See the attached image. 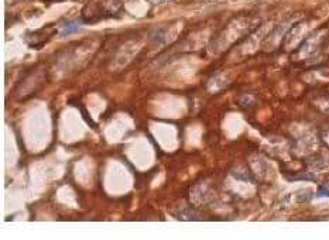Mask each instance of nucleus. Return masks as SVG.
Returning <instances> with one entry per match:
<instances>
[{
    "label": "nucleus",
    "mask_w": 329,
    "mask_h": 240,
    "mask_svg": "<svg viewBox=\"0 0 329 240\" xmlns=\"http://www.w3.org/2000/svg\"><path fill=\"white\" fill-rule=\"evenodd\" d=\"M81 30V24L78 22H71V23H67L62 30H61V37H68V35L74 34V33H78Z\"/></svg>",
    "instance_id": "f257e3e1"
},
{
    "label": "nucleus",
    "mask_w": 329,
    "mask_h": 240,
    "mask_svg": "<svg viewBox=\"0 0 329 240\" xmlns=\"http://www.w3.org/2000/svg\"><path fill=\"white\" fill-rule=\"evenodd\" d=\"M175 216H178L181 220H199V215L191 211H185L184 213H175Z\"/></svg>",
    "instance_id": "f03ea898"
},
{
    "label": "nucleus",
    "mask_w": 329,
    "mask_h": 240,
    "mask_svg": "<svg viewBox=\"0 0 329 240\" xmlns=\"http://www.w3.org/2000/svg\"><path fill=\"white\" fill-rule=\"evenodd\" d=\"M317 196L318 198H322V196H329V184L328 185H322V187L319 188Z\"/></svg>",
    "instance_id": "7ed1b4c3"
},
{
    "label": "nucleus",
    "mask_w": 329,
    "mask_h": 240,
    "mask_svg": "<svg viewBox=\"0 0 329 240\" xmlns=\"http://www.w3.org/2000/svg\"><path fill=\"white\" fill-rule=\"evenodd\" d=\"M150 3L153 4H159V3H168V1H172V0H148Z\"/></svg>",
    "instance_id": "20e7f679"
},
{
    "label": "nucleus",
    "mask_w": 329,
    "mask_h": 240,
    "mask_svg": "<svg viewBox=\"0 0 329 240\" xmlns=\"http://www.w3.org/2000/svg\"><path fill=\"white\" fill-rule=\"evenodd\" d=\"M10 4H13V3H17V1H24V0H7Z\"/></svg>",
    "instance_id": "39448f33"
}]
</instances>
